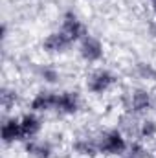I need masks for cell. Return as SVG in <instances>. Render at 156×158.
<instances>
[{
  "mask_svg": "<svg viewBox=\"0 0 156 158\" xmlns=\"http://www.w3.org/2000/svg\"><path fill=\"white\" fill-rule=\"evenodd\" d=\"M119 107L123 114L134 118L151 116L156 109V94L147 85H132L119 94Z\"/></svg>",
  "mask_w": 156,
  "mask_h": 158,
  "instance_id": "6da1fadb",
  "label": "cell"
},
{
  "mask_svg": "<svg viewBox=\"0 0 156 158\" xmlns=\"http://www.w3.org/2000/svg\"><path fill=\"white\" fill-rule=\"evenodd\" d=\"M119 86V74L110 66H92L84 76V90L88 96L103 98L110 92H114Z\"/></svg>",
  "mask_w": 156,
  "mask_h": 158,
  "instance_id": "7a4b0ae2",
  "label": "cell"
},
{
  "mask_svg": "<svg viewBox=\"0 0 156 158\" xmlns=\"http://www.w3.org/2000/svg\"><path fill=\"white\" fill-rule=\"evenodd\" d=\"M97 136V147H99V156L103 158H119L129 151L130 138L117 127H105L96 132Z\"/></svg>",
  "mask_w": 156,
  "mask_h": 158,
  "instance_id": "3957f363",
  "label": "cell"
},
{
  "mask_svg": "<svg viewBox=\"0 0 156 158\" xmlns=\"http://www.w3.org/2000/svg\"><path fill=\"white\" fill-rule=\"evenodd\" d=\"M76 52H77V57L81 63H84L88 66H97V64H101L105 61L107 44L101 37L88 33L81 42H77Z\"/></svg>",
  "mask_w": 156,
  "mask_h": 158,
  "instance_id": "277c9868",
  "label": "cell"
},
{
  "mask_svg": "<svg viewBox=\"0 0 156 158\" xmlns=\"http://www.w3.org/2000/svg\"><path fill=\"white\" fill-rule=\"evenodd\" d=\"M84 101L83 94L76 88H61L57 90V101L53 114L59 118H76L83 112Z\"/></svg>",
  "mask_w": 156,
  "mask_h": 158,
  "instance_id": "5b68a950",
  "label": "cell"
},
{
  "mask_svg": "<svg viewBox=\"0 0 156 158\" xmlns=\"http://www.w3.org/2000/svg\"><path fill=\"white\" fill-rule=\"evenodd\" d=\"M57 28L72 40L76 46H77V42H81V40L90 33L86 22L81 19V15H79L74 7H68V9H64L61 13V19H59V26Z\"/></svg>",
  "mask_w": 156,
  "mask_h": 158,
  "instance_id": "8992f818",
  "label": "cell"
},
{
  "mask_svg": "<svg viewBox=\"0 0 156 158\" xmlns=\"http://www.w3.org/2000/svg\"><path fill=\"white\" fill-rule=\"evenodd\" d=\"M76 44L68 39L59 28L48 31L42 40H40V50L44 55H50V57H63V55H68L72 52Z\"/></svg>",
  "mask_w": 156,
  "mask_h": 158,
  "instance_id": "52a82bcc",
  "label": "cell"
},
{
  "mask_svg": "<svg viewBox=\"0 0 156 158\" xmlns=\"http://www.w3.org/2000/svg\"><path fill=\"white\" fill-rule=\"evenodd\" d=\"M70 153L76 158H97L99 147H97V136L90 131H81L72 136L70 140Z\"/></svg>",
  "mask_w": 156,
  "mask_h": 158,
  "instance_id": "ba28073f",
  "label": "cell"
},
{
  "mask_svg": "<svg viewBox=\"0 0 156 158\" xmlns=\"http://www.w3.org/2000/svg\"><path fill=\"white\" fill-rule=\"evenodd\" d=\"M55 101H57V90L50 88V86H44V88L37 90L28 99V110L37 112L40 116L51 114L55 110Z\"/></svg>",
  "mask_w": 156,
  "mask_h": 158,
  "instance_id": "9c48e42d",
  "label": "cell"
},
{
  "mask_svg": "<svg viewBox=\"0 0 156 158\" xmlns=\"http://www.w3.org/2000/svg\"><path fill=\"white\" fill-rule=\"evenodd\" d=\"M22 149L28 158H55L57 156V143L51 138L37 136L31 140H26L22 143Z\"/></svg>",
  "mask_w": 156,
  "mask_h": 158,
  "instance_id": "30bf717a",
  "label": "cell"
},
{
  "mask_svg": "<svg viewBox=\"0 0 156 158\" xmlns=\"http://www.w3.org/2000/svg\"><path fill=\"white\" fill-rule=\"evenodd\" d=\"M0 138L6 147H11L15 143H24V134L20 127V118L15 114H4L0 125Z\"/></svg>",
  "mask_w": 156,
  "mask_h": 158,
  "instance_id": "8fae6325",
  "label": "cell"
},
{
  "mask_svg": "<svg viewBox=\"0 0 156 158\" xmlns=\"http://www.w3.org/2000/svg\"><path fill=\"white\" fill-rule=\"evenodd\" d=\"M33 76L37 77L39 83H42L44 86H50V88L61 85V83H63V77H64V76H63V70H61L55 63H51V61L37 63V64L33 66Z\"/></svg>",
  "mask_w": 156,
  "mask_h": 158,
  "instance_id": "7c38bea8",
  "label": "cell"
},
{
  "mask_svg": "<svg viewBox=\"0 0 156 158\" xmlns=\"http://www.w3.org/2000/svg\"><path fill=\"white\" fill-rule=\"evenodd\" d=\"M18 118H20V127H22L24 142H26V140H31V138H37V136L42 134L44 119H42L40 114L31 112V110H26V112L18 114Z\"/></svg>",
  "mask_w": 156,
  "mask_h": 158,
  "instance_id": "4fadbf2b",
  "label": "cell"
},
{
  "mask_svg": "<svg viewBox=\"0 0 156 158\" xmlns=\"http://www.w3.org/2000/svg\"><path fill=\"white\" fill-rule=\"evenodd\" d=\"M130 76L140 85L156 83V64L147 59H138L130 64Z\"/></svg>",
  "mask_w": 156,
  "mask_h": 158,
  "instance_id": "5bb4252c",
  "label": "cell"
},
{
  "mask_svg": "<svg viewBox=\"0 0 156 158\" xmlns=\"http://www.w3.org/2000/svg\"><path fill=\"white\" fill-rule=\"evenodd\" d=\"M22 101V92L15 86V85H4L0 90V103H2V110L4 114H11L13 109H17Z\"/></svg>",
  "mask_w": 156,
  "mask_h": 158,
  "instance_id": "9a60e30c",
  "label": "cell"
},
{
  "mask_svg": "<svg viewBox=\"0 0 156 158\" xmlns=\"http://www.w3.org/2000/svg\"><path fill=\"white\" fill-rule=\"evenodd\" d=\"M134 140H142L145 143L156 142V118H153V116H143V118L138 119V127H136Z\"/></svg>",
  "mask_w": 156,
  "mask_h": 158,
  "instance_id": "2e32d148",
  "label": "cell"
},
{
  "mask_svg": "<svg viewBox=\"0 0 156 158\" xmlns=\"http://www.w3.org/2000/svg\"><path fill=\"white\" fill-rule=\"evenodd\" d=\"M119 158H154V151L142 140H130L129 151Z\"/></svg>",
  "mask_w": 156,
  "mask_h": 158,
  "instance_id": "e0dca14e",
  "label": "cell"
},
{
  "mask_svg": "<svg viewBox=\"0 0 156 158\" xmlns=\"http://www.w3.org/2000/svg\"><path fill=\"white\" fill-rule=\"evenodd\" d=\"M147 30H149V33H151V37H154L156 39V17L147 24Z\"/></svg>",
  "mask_w": 156,
  "mask_h": 158,
  "instance_id": "ac0fdd59",
  "label": "cell"
},
{
  "mask_svg": "<svg viewBox=\"0 0 156 158\" xmlns=\"http://www.w3.org/2000/svg\"><path fill=\"white\" fill-rule=\"evenodd\" d=\"M149 2V7H151V11H153V15L156 17V0H147Z\"/></svg>",
  "mask_w": 156,
  "mask_h": 158,
  "instance_id": "d6986e66",
  "label": "cell"
},
{
  "mask_svg": "<svg viewBox=\"0 0 156 158\" xmlns=\"http://www.w3.org/2000/svg\"><path fill=\"white\" fill-rule=\"evenodd\" d=\"M83 2H97V0H83Z\"/></svg>",
  "mask_w": 156,
  "mask_h": 158,
  "instance_id": "ffe728a7",
  "label": "cell"
},
{
  "mask_svg": "<svg viewBox=\"0 0 156 158\" xmlns=\"http://www.w3.org/2000/svg\"><path fill=\"white\" fill-rule=\"evenodd\" d=\"M153 151H154V158H156V145H154V149H153Z\"/></svg>",
  "mask_w": 156,
  "mask_h": 158,
  "instance_id": "44dd1931",
  "label": "cell"
}]
</instances>
